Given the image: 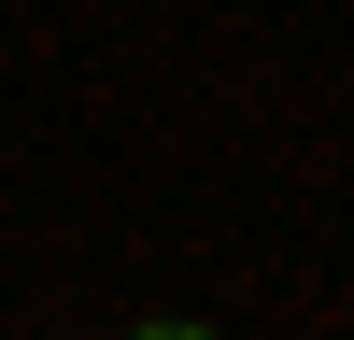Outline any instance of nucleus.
I'll list each match as a JSON object with an SVG mask.
<instances>
[{
	"label": "nucleus",
	"instance_id": "obj_1",
	"mask_svg": "<svg viewBox=\"0 0 354 340\" xmlns=\"http://www.w3.org/2000/svg\"><path fill=\"white\" fill-rule=\"evenodd\" d=\"M128 340H213V326H185V312H142V326H128Z\"/></svg>",
	"mask_w": 354,
	"mask_h": 340
}]
</instances>
